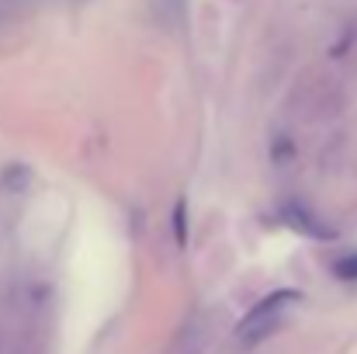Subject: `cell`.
<instances>
[{
	"mask_svg": "<svg viewBox=\"0 0 357 354\" xmlns=\"http://www.w3.org/2000/svg\"><path fill=\"white\" fill-rule=\"evenodd\" d=\"M333 271H337L340 278H347V281H351V278H357V253H347V257H340V260L333 264Z\"/></svg>",
	"mask_w": 357,
	"mask_h": 354,
	"instance_id": "3",
	"label": "cell"
},
{
	"mask_svg": "<svg viewBox=\"0 0 357 354\" xmlns=\"http://www.w3.org/2000/svg\"><path fill=\"white\" fill-rule=\"evenodd\" d=\"M284 219H288V226L291 230H302V233H309V236H333L330 233V226H323V223H316V216H309L305 209H298V205H291L288 212H284Z\"/></svg>",
	"mask_w": 357,
	"mask_h": 354,
	"instance_id": "2",
	"label": "cell"
},
{
	"mask_svg": "<svg viewBox=\"0 0 357 354\" xmlns=\"http://www.w3.org/2000/svg\"><path fill=\"white\" fill-rule=\"evenodd\" d=\"M291 302H298V295H295L291 288H281V292H274V295H264V299L239 320L236 341L243 348H253V344L267 341V337L281 327V320H284V313H288Z\"/></svg>",
	"mask_w": 357,
	"mask_h": 354,
	"instance_id": "1",
	"label": "cell"
}]
</instances>
